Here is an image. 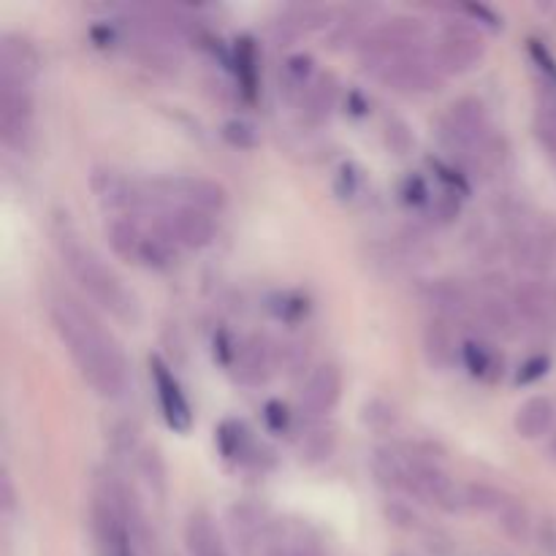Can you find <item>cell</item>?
<instances>
[{
    "mask_svg": "<svg viewBox=\"0 0 556 556\" xmlns=\"http://www.w3.org/2000/svg\"><path fill=\"white\" fill-rule=\"evenodd\" d=\"M228 527H231V535L237 541V546L242 548H261V543L266 541V514L264 508H258L255 503H237L228 510Z\"/></svg>",
    "mask_w": 556,
    "mask_h": 556,
    "instance_id": "cell-23",
    "label": "cell"
},
{
    "mask_svg": "<svg viewBox=\"0 0 556 556\" xmlns=\"http://www.w3.org/2000/svg\"><path fill=\"white\" fill-rule=\"evenodd\" d=\"M36 136V98L30 81L0 74V141L11 152H27Z\"/></svg>",
    "mask_w": 556,
    "mask_h": 556,
    "instance_id": "cell-7",
    "label": "cell"
},
{
    "mask_svg": "<svg viewBox=\"0 0 556 556\" xmlns=\"http://www.w3.org/2000/svg\"><path fill=\"white\" fill-rule=\"evenodd\" d=\"M548 454H552V459L556 462V429L548 434Z\"/></svg>",
    "mask_w": 556,
    "mask_h": 556,
    "instance_id": "cell-41",
    "label": "cell"
},
{
    "mask_svg": "<svg viewBox=\"0 0 556 556\" xmlns=\"http://www.w3.org/2000/svg\"><path fill=\"white\" fill-rule=\"evenodd\" d=\"M157 228L163 231V237L174 244V248L185 250H204L215 242V217L212 212L195 210V206L174 204L172 210H166L157 220Z\"/></svg>",
    "mask_w": 556,
    "mask_h": 556,
    "instance_id": "cell-11",
    "label": "cell"
},
{
    "mask_svg": "<svg viewBox=\"0 0 556 556\" xmlns=\"http://www.w3.org/2000/svg\"><path fill=\"white\" fill-rule=\"evenodd\" d=\"M432 54L445 76L467 74L486 54V38L470 22H448L434 38Z\"/></svg>",
    "mask_w": 556,
    "mask_h": 556,
    "instance_id": "cell-8",
    "label": "cell"
},
{
    "mask_svg": "<svg viewBox=\"0 0 556 556\" xmlns=\"http://www.w3.org/2000/svg\"><path fill=\"white\" fill-rule=\"evenodd\" d=\"M38 65H41V54H38L36 43L27 41L25 36H16V33H5L3 41H0V74L33 85Z\"/></svg>",
    "mask_w": 556,
    "mask_h": 556,
    "instance_id": "cell-20",
    "label": "cell"
},
{
    "mask_svg": "<svg viewBox=\"0 0 556 556\" xmlns=\"http://www.w3.org/2000/svg\"><path fill=\"white\" fill-rule=\"evenodd\" d=\"M0 508H3L5 514L14 508V486H11L9 472H3V476H0Z\"/></svg>",
    "mask_w": 556,
    "mask_h": 556,
    "instance_id": "cell-39",
    "label": "cell"
},
{
    "mask_svg": "<svg viewBox=\"0 0 556 556\" xmlns=\"http://www.w3.org/2000/svg\"><path fill=\"white\" fill-rule=\"evenodd\" d=\"M139 465H141V472H144L147 483H150L155 492L163 494V486H166V478H163V476H166V470H163V462H161V456H157V451L144 448Z\"/></svg>",
    "mask_w": 556,
    "mask_h": 556,
    "instance_id": "cell-33",
    "label": "cell"
},
{
    "mask_svg": "<svg viewBox=\"0 0 556 556\" xmlns=\"http://www.w3.org/2000/svg\"><path fill=\"white\" fill-rule=\"evenodd\" d=\"M286 556H320V552L315 546H309V543H299L296 548L286 552Z\"/></svg>",
    "mask_w": 556,
    "mask_h": 556,
    "instance_id": "cell-40",
    "label": "cell"
},
{
    "mask_svg": "<svg viewBox=\"0 0 556 556\" xmlns=\"http://www.w3.org/2000/svg\"><path fill=\"white\" fill-rule=\"evenodd\" d=\"M106 242L114 255L144 269H168L174 264V244L163 237L161 228L150 231L139 217H112Z\"/></svg>",
    "mask_w": 556,
    "mask_h": 556,
    "instance_id": "cell-6",
    "label": "cell"
},
{
    "mask_svg": "<svg viewBox=\"0 0 556 556\" xmlns=\"http://www.w3.org/2000/svg\"><path fill=\"white\" fill-rule=\"evenodd\" d=\"M288 407L282 405V402H269L266 405V421H269V427L275 429V432H282V429L288 427Z\"/></svg>",
    "mask_w": 556,
    "mask_h": 556,
    "instance_id": "cell-38",
    "label": "cell"
},
{
    "mask_svg": "<svg viewBox=\"0 0 556 556\" xmlns=\"http://www.w3.org/2000/svg\"><path fill=\"white\" fill-rule=\"evenodd\" d=\"M223 139L228 144L239 147V150H253L258 144V128L253 123H248V119H228L223 125Z\"/></svg>",
    "mask_w": 556,
    "mask_h": 556,
    "instance_id": "cell-32",
    "label": "cell"
},
{
    "mask_svg": "<svg viewBox=\"0 0 556 556\" xmlns=\"http://www.w3.org/2000/svg\"><path fill=\"white\" fill-rule=\"evenodd\" d=\"M459 329L462 326L438 318V315L427 320V326H424V356L434 369H448L454 367V362H462L465 342L459 340Z\"/></svg>",
    "mask_w": 556,
    "mask_h": 556,
    "instance_id": "cell-19",
    "label": "cell"
},
{
    "mask_svg": "<svg viewBox=\"0 0 556 556\" xmlns=\"http://www.w3.org/2000/svg\"><path fill=\"white\" fill-rule=\"evenodd\" d=\"M54 244H58L60 258L68 266L71 277L79 282L81 291H85L98 307L106 309L109 315H114V318L123 320V324H139V299L134 296V291L119 280L117 271H114L90 244L81 242L68 226L54 231Z\"/></svg>",
    "mask_w": 556,
    "mask_h": 556,
    "instance_id": "cell-2",
    "label": "cell"
},
{
    "mask_svg": "<svg viewBox=\"0 0 556 556\" xmlns=\"http://www.w3.org/2000/svg\"><path fill=\"white\" fill-rule=\"evenodd\" d=\"M185 548L188 556H228L220 530L206 510H193L185 521Z\"/></svg>",
    "mask_w": 556,
    "mask_h": 556,
    "instance_id": "cell-22",
    "label": "cell"
},
{
    "mask_svg": "<svg viewBox=\"0 0 556 556\" xmlns=\"http://www.w3.org/2000/svg\"><path fill=\"white\" fill-rule=\"evenodd\" d=\"M228 364H231L239 383L264 386L280 364V351L266 337L250 334L233 345V356Z\"/></svg>",
    "mask_w": 556,
    "mask_h": 556,
    "instance_id": "cell-13",
    "label": "cell"
},
{
    "mask_svg": "<svg viewBox=\"0 0 556 556\" xmlns=\"http://www.w3.org/2000/svg\"><path fill=\"white\" fill-rule=\"evenodd\" d=\"M163 195L174 199L177 204L195 206L204 212H220L228 204V193L220 182L199 174H174L155 185Z\"/></svg>",
    "mask_w": 556,
    "mask_h": 556,
    "instance_id": "cell-15",
    "label": "cell"
},
{
    "mask_svg": "<svg viewBox=\"0 0 556 556\" xmlns=\"http://www.w3.org/2000/svg\"><path fill=\"white\" fill-rule=\"evenodd\" d=\"M372 27V9L369 5H353L345 14L334 16V22L329 25V43L334 49H358Z\"/></svg>",
    "mask_w": 556,
    "mask_h": 556,
    "instance_id": "cell-24",
    "label": "cell"
},
{
    "mask_svg": "<svg viewBox=\"0 0 556 556\" xmlns=\"http://www.w3.org/2000/svg\"><path fill=\"white\" fill-rule=\"evenodd\" d=\"M337 101H340V81L331 74H320L309 85V90L304 92V98L299 101V109H302V117L309 125H320L331 117Z\"/></svg>",
    "mask_w": 556,
    "mask_h": 556,
    "instance_id": "cell-25",
    "label": "cell"
},
{
    "mask_svg": "<svg viewBox=\"0 0 556 556\" xmlns=\"http://www.w3.org/2000/svg\"><path fill=\"white\" fill-rule=\"evenodd\" d=\"M424 41H427V25H424V20L410 14H396L391 20L378 22L369 30V36L358 47V60H362V68L378 79L380 71L389 68L402 54L424 47Z\"/></svg>",
    "mask_w": 556,
    "mask_h": 556,
    "instance_id": "cell-3",
    "label": "cell"
},
{
    "mask_svg": "<svg viewBox=\"0 0 556 556\" xmlns=\"http://www.w3.org/2000/svg\"><path fill=\"white\" fill-rule=\"evenodd\" d=\"M237 65H242V68H239V76H242V71H244V90L253 92V85H255V49L250 47V41H239Z\"/></svg>",
    "mask_w": 556,
    "mask_h": 556,
    "instance_id": "cell-36",
    "label": "cell"
},
{
    "mask_svg": "<svg viewBox=\"0 0 556 556\" xmlns=\"http://www.w3.org/2000/svg\"><path fill=\"white\" fill-rule=\"evenodd\" d=\"M440 144L448 150V155L454 157L459 166H465L483 144L494 136L492 119H489L486 106H483L481 98L465 96L459 101L451 103L445 109V114L440 117L438 125Z\"/></svg>",
    "mask_w": 556,
    "mask_h": 556,
    "instance_id": "cell-4",
    "label": "cell"
},
{
    "mask_svg": "<svg viewBox=\"0 0 556 556\" xmlns=\"http://www.w3.org/2000/svg\"><path fill=\"white\" fill-rule=\"evenodd\" d=\"M364 421H367L372 429H378V432H386V429L394 427L396 413H394V407H391V405L375 400V402H369L367 407H364Z\"/></svg>",
    "mask_w": 556,
    "mask_h": 556,
    "instance_id": "cell-34",
    "label": "cell"
},
{
    "mask_svg": "<svg viewBox=\"0 0 556 556\" xmlns=\"http://www.w3.org/2000/svg\"><path fill=\"white\" fill-rule=\"evenodd\" d=\"M552 302H554V331H556V282L552 286Z\"/></svg>",
    "mask_w": 556,
    "mask_h": 556,
    "instance_id": "cell-42",
    "label": "cell"
},
{
    "mask_svg": "<svg viewBox=\"0 0 556 556\" xmlns=\"http://www.w3.org/2000/svg\"><path fill=\"white\" fill-rule=\"evenodd\" d=\"M217 448L226 459H248L250 454V434L239 421H223L217 429Z\"/></svg>",
    "mask_w": 556,
    "mask_h": 556,
    "instance_id": "cell-31",
    "label": "cell"
},
{
    "mask_svg": "<svg viewBox=\"0 0 556 556\" xmlns=\"http://www.w3.org/2000/svg\"><path fill=\"white\" fill-rule=\"evenodd\" d=\"M508 255L516 269L532 280H546L556 269V220L527 215L508 231Z\"/></svg>",
    "mask_w": 556,
    "mask_h": 556,
    "instance_id": "cell-5",
    "label": "cell"
},
{
    "mask_svg": "<svg viewBox=\"0 0 556 556\" xmlns=\"http://www.w3.org/2000/svg\"><path fill=\"white\" fill-rule=\"evenodd\" d=\"M337 451V434L334 429H326V427H313L307 434L302 438L299 443V456L302 462L307 465H324L334 456Z\"/></svg>",
    "mask_w": 556,
    "mask_h": 556,
    "instance_id": "cell-30",
    "label": "cell"
},
{
    "mask_svg": "<svg viewBox=\"0 0 556 556\" xmlns=\"http://www.w3.org/2000/svg\"><path fill=\"white\" fill-rule=\"evenodd\" d=\"M342 396V369L337 364L326 362L318 364L313 372L307 375V380L302 383V413H307L309 418H324L340 405Z\"/></svg>",
    "mask_w": 556,
    "mask_h": 556,
    "instance_id": "cell-17",
    "label": "cell"
},
{
    "mask_svg": "<svg viewBox=\"0 0 556 556\" xmlns=\"http://www.w3.org/2000/svg\"><path fill=\"white\" fill-rule=\"evenodd\" d=\"M514 429L521 440H543L556 429V407L548 396H530L514 416Z\"/></svg>",
    "mask_w": 556,
    "mask_h": 556,
    "instance_id": "cell-21",
    "label": "cell"
},
{
    "mask_svg": "<svg viewBox=\"0 0 556 556\" xmlns=\"http://www.w3.org/2000/svg\"><path fill=\"white\" fill-rule=\"evenodd\" d=\"M510 296H514V309L521 329L532 331V334H548V331H554L552 286H546V280L525 277V280H519L510 288Z\"/></svg>",
    "mask_w": 556,
    "mask_h": 556,
    "instance_id": "cell-12",
    "label": "cell"
},
{
    "mask_svg": "<svg viewBox=\"0 0 556 556\" xmlns=\"http://www.w3.org/2000/svg\"><path fill=\"white\" fill-rule=\"evenodd\" d=\"M331 22H334V16L324 5H291L271 22V41L277 47H288L307 33L329 27Z\"/></svg>",
    "mask_w": 556,
    "mask_h": 556,
    "instance_id": "cell-18",
    "label": "cell"
},
{
    "mask_svg": "<svg viewBox=\"0 0 556 556\" xmlns=\"http://www.w3.org/2000/svg\"><path fill=\"white\" fill-rule=\"evenodd\" d=\"M386 141H389L391 150H396L400 155H405L407 150H410V128H407L405 123H400V119H394V123L386 125Z\"/></svg>",
    "mask_w": 556,
    "mask_h": 556,
    "instance_id": "cell-37",
    "label": "cell"
},
{
    "mask_svg": "<svg viewBox=\"0 0 556 556\" xmlns=\"http://www.w3.org/2000/svg\"><path fill=\"white\" fill-rule=\"evenodd\" d=\"M378 81L389 87V90L402 92V96H421V92L440 90L445 74L440 71L432 49L418 47L413 52L402 54L400 60H394L386 71H380Z\"/></svg>",
    "mask_w": 556,
    "mask_h": 556,
    "instance_id": "cell-9",
    "label": "cell"
},
{
    "mask_svg": "<svg viewBox=\"0 0 556 556\" xmlns=\"http://www.w3.org/2000/svg\"><path fill=\"white\" fill-rule=\"evenodd\" d=\"M548 367H552V358L548 356H530L525 364L519 367V375H516V383H535V380H541L543 375L548 372Z\"/></svg>",
    "mask_w": 556,
    "mask_h": 556,
    "instance_id": "cell-35",
    "label": "cell"
},
{
    "mask_svg": "<svg viewBox=\"0 0 556 556\" xmlns=\"http://www.w3.org/2000/svg\"><path fill=\"white\" fill-rule=\"evenodd\" d=\"M427 304L432 307V315L465 329V324H476L478 291L454 277H443V280L429 282Z\"/></svg>",
    "mask_w": 556,
    "mask_h": 556,
    "instance_id": "cell-14",
    "label": "cell"
},
{
    "mask_svg": "<svg viewBox=\"0 0 556 556\" xmlns=\"http://www.w3.org/2000/svg\"><path fill=\"white\" fill-rule=\"evenodd\" d=\"M318 79L315 76V60L309 54H288L282 60L280 68V92L291 103H299L304 98V92L309 90V85Z\"/></svg>",
    "mask_w": 556,
    "mask_h": 556,
    "instance_id": "cell-26",
    "label": "cell"
},
{
    "mask_svg": "<svg viewBox=\"0 0 556 556\" xmlns=\"http://www.w3.org/2000/svg\"><path fill=\"white\" fill-rule=\"evenodd\" d=\"M554 20H556V5H554Z\"/></svg>",
    "mask_w": 556,
    "mask_h": 556,
    "instance_id": "cell-43",
    "label": "cell"
},
{
    "mask_svg": "<svg viewBox=\"0 0 556 556\" xmlns=\"http://www.w3.org/2000/svg\"><path fill=\"white\" fill-rule=\"evenodd\" d=\"M494 519H497V527L505 532V538H510L514 543H527L532 535V516L530 508L521 503L519 497L505 492L503 503L494 510Z\"/></svg>",
    "mask_w": 556,
    "mask_h": 556,
    "instance_id": "cell-27",
    "label": "cell"
},
{
    "mask_svg": "<svg viewBox=\"0 0 556 556\" xmlns=\"http://www.w3.org/2000/svg\"><path fill=\"white\" fill-rule=\"evenodd\" d=\"M49 318L71 362L76 364L85 383L96 394L117 400L128 391L130 372L123 345L114 340L112 331L98 320L92 309H87L68 293H58L49 302Z\"/></svg>",
    "mask_w": 556,
    "mask_h": 556,
    "instance_id": "cell-1",
    "label": "cell"
},
{
    "mask_svg": "<svg viewBox=\"0 0 556 556\" xmlns=\"http://www.w3.org/2000/svg\"><path fill=\"white\" fill-rule=\"evenodd\" d=\"M462 364L481 380H497L503 375V356L483 340H465L462 348Z\"/></svg>",
    "mask_w": 556,
    "mask_h": 556,
    "instance_id": "cell-28",
    "label": "cell"
},
{
    "mask_svg": "<svg viewBox=\"0 0 556 556\" xmlns=\"http://www.w3.org/2000/svg\"><path fill=\"white\" fill-rule=\"evenodd\" d=\"M90 190L103 210L117 212L119 217H139L150 206V190L134 177L117 168L98 166L90 172Z\"/></svg>",
    "mask_w": 556,
    "mask_h": 556,
    "instance_id": "cell-10",
    "label": "cell"
},
{
    "mask_svg": "<svg viewBox=\"0 0 556 556\" xmlns=\"http://www.w3.org/2000/svg\"><path fill=\"white\" fill-rule=\"evenodd\" d=\"M150 378L152 386H155L161 413L163 418H166L168 427H172L174 432H190V427H193V413H190L188 396H185L182 386H179V380L174 378V372L168 369V364L163 362L161 356L150 358Z\"/></svg>",
    "mask_w": 556,
    "mask_h": 556,
    "instance_id": "cell-16",
    "label": "cell"
},
{
    "mask_svg": "<svg viewBox=\"0 0 556 556\" xmlns=\"http://www.w3.org/2000/svg\"><path fill=\"white\" fill-rule=\"evenodd\" d=\"M532 128H535L538 141L543 150L556 161V90L554 87L541 85L538 92L535 117H532Z\"/></svg>",
    "mask_w": 556,
    "mask_h": 556,
    "instance_id": "cell-29",
    "label": "cell"
}]
</instances>
